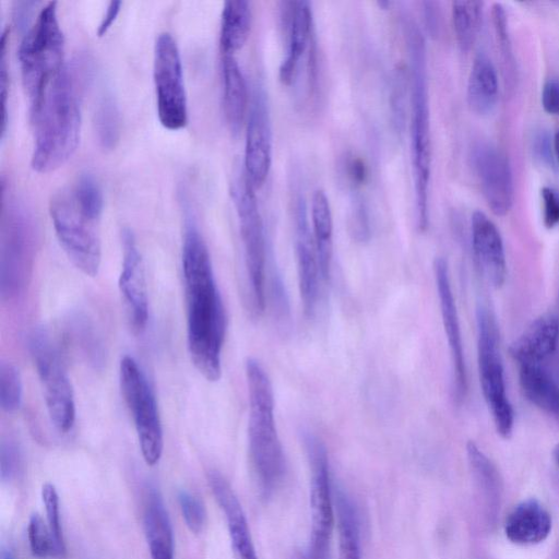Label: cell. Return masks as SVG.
<instances>
[{"label":"cell","instance_id":"obj_1","mask_svg":"<svg viewBox=\"0 0 559 559\" xmlns=\"http://www.w3.org/2000/svg\"><path fill=\"white\" fill-rule=\"evenodd\" d=\"M183 275L190 359L208 382L216 383L222 375L221 356L228 319L207 245L193 220L186 222Z\"/></svg>","mask_w":559,"mask_h":559},{"label":"cell","instance_id":"obj_2","mask_svg":"<svg viewBox=\"0 0 559 559\" xmlns=\"http://www.w3.org/2000/svg\"><path fill=\"white\" fill-rule=\"evenodd\" d=\"M79 90L76 74L65 66L42 97L31 104L34 171L54 172L74 156L81 133Z\"/></svg>","mask_w":559,"mask_h":559},{"label":"cell","instance_id":"obj_3","mask_svg":"<svg viewBox=\"0 0 559 559\" xmlns=\"http://www.w3.org/2000/svg\"><path fill=\"white\" fill-rule=\"evenodd\" d=\"M245 374L249 400V454L261 493L268 497L278 489L287 472V459L275 420V394L270 377L259 361L247 359Z\"/></svg>","mask_w":559,"mask_h":559},{"label":"cell","instance_id":"obj_4","mask_svg":"<svg viewBox=\"0 0 559 559\" xmlns=\"http://www.w3.org/2000/svg\"><path fill=\"white\" fill-rule=\"evenodd\" d=\"M411 69V156L418 211V227L426 231L428 196L432 172L430 91H428L427 51L423 33L410 19L404 21Z\"/></svg>","mask_w":559,"mask_h":559},{"label":"cell","instance_id":"obj_5","mask_svg":"<svg viewBox=\"0 0 559 559\" xmlns=\"http://www.w3.org/2000/svg\"><path fill=\"white\" fill-rule=\"evenodd\" d=\"M38 225L23 202L3 188L0 292L14 300L25 291L38 247Z\"/></svg>","mask_w":559,"mask_h":559},{"label":"cell","instance_id":"obj_6","mask_svg":"<svg viewBox=\"0 0 559 559\" xmlns=\"http://www.w3.org/2000/svg\"><path fill=\"white\" fill-rule=\"evenodd\" d=\"M65 39L57 3L45 5L23 38L19 62L23 86L31 104L37 102L64 65Z\"/></svg>","mask_w":559,"mask_h":559},{"label":"cell","instance_id":"obj_7","mask_svg":"<svg viewBox=\"0 0 559 559\" xmlns=\"http://www.w3.org/2000/svg\"><path fill=\"white\" fill-rule=\"evenodd\" d=\"M477 323L478 362L483 396L491 410L497 433L508 439L514 432L515 412L507 395L499 329L489 306L479 304Z\"/></svg>","mask_w":559,"mask_h":559},{"label":"cell","instance_id":"obj_8","mask_svg":"<svg viewBox=\"0 0 559 559\" xmlns=\"http://www.w3.org/2000/svg\"><path fill=\"white\" fill-rule=\"evenodd\" d=\"M231 195L240 222L252 312L259 316L266 306V236L255 188L245 172L233 181Z\"/></svg>","mask_w":559,"mask_h":559},{"label":"cell","instance_id":"obj_9","mask_svg":"<svg viewBox=\"0 0 559 559\" xmlns=\"http://www.w3.org/2000/svg\"><path fill=\"white\" fill-rule=\"evenodd\" d=\"M50 213L59 244L71 263L83 275L98 276L102 248L97 223L83 214L73 193L66 190L52 197Z\"/></svg>","mask_w":559,"mask_h":559},{"label":"cell","instance_id":"obj_10","mask_svg":"<svg viewBox=\"0 0 559 559\" xmlns=\"http://www.w3.org/2000/svg\"><path fill=\"white\" fill-rule=\"evenodd\" d=\"M31 356L44 389L47 412L58 432L73 430L76 422V402L73 386L49 331H34L30 340Z\"/></svg>","mask_w":559,"mask_h":559},{"label":"cell","instance_id":"obj_11","mask_svg":"<svg viewBox=\"0 0 559 559\" xmlns=\"http://www.w3.org/2000/svg\"><path fill=\"white\" fill-rule=\"evenodd\" d=\"M120 383L135 423L142 457L148 466H156L164 447L158 404L144 371L132 356L126 355L121 361Z\"/></svg>","mask_w":559,"mask_h":559},{"label":"cell","instance_id":"obj_12","mask_svg":"<svg viewBox=\"0 0 559 559\" xmlns=\"http://www.w3.org/2000/svg\"><path fill=\"white\" fill-rule=\"evenodd\" d=\"M153 78L160 123L169 130L183 129L188 123L183 64L177 43L168 32L161 33L156 42Z\"/></svg>","mask_w":559,"mask_h":559},{"label":"cell","instance_id":"obj_13","mask_svg":"<svg viewBox=\"0 0 559 559\" xmlns=\"http://www.w3.org/2000/svg\"><path fill=\"white\" fill-rule=\"evenodd\" d=\"M304 445L312 469V544L307 559H327L333 525L335 495L332 493L326 446L311 433L304 435Z\"/></svg>","mask_w":559,"mask_h":559},{"label":"cell","instance_id":"obj_14","mask_svg":"<svg viewBox=\"0 0 559 559\" xmlns=\"http://www.w3.org/2000/svg\"><path fill=\"white\" fill-rule=\"evenodd\" d=\"M472 164L487 206L497 217H505L514 206L513 172L506 154L489 142L472 150Z\"/></svg>","mask_w":559,"mask_h":559},{"label":"cell","instance_id":"obj_15","mask_svg":"<svg viewBox=\"0 0 559 559\" xmlns=\"http://www.w3.org/2000/svg\"><path fill=\"white\" fill-rule=\"evenodd\" d=\"M272 164V135L264 92L256 91L246 126L245 174L255 189L265 184Z\"/></svg>","mask_w":559,"mask_h":559},{"label":"cell","instance_id":"obj_16","mask_svg":"<svg viewBox=\"0 0 559 559\" xmlns=\"http://www.w3.org/2000/svg\"><path fill=\"white\" fill-rule=\"evenodd\" d=\"M123 266L120 291L127 307L130 326L137 335L146 330L149 320V299L144 259L134 233L125 229L122 234Z\"/></svg>","mask_w":559,"mask_h":559},{"label":"cell","instance_id":"obj_17","mask_svg":"<svg viewBox=\"0 0 559 559\" xmlns=\"http://www.w3.org/2000/svg\"><path fill=\"white\" fill-rule=\"evenodd\" d=\"M434 271L440 312L453 359L455 395L457 400H462L465 399L468 390L467 365L456 300L451 289L448 261L444 257L436 258Z\"/></svg>","mask_w":559,"mask_h":559},{"label":"cell","instance_id":"obj_18","mask_svg":"<svg viewBox=\"0 0 559 559\" xmlns=\"http://www.w3.org/2000/svg\"><path fill=\"white\" fill-rule=\"evenodd\" d=\"M295 254L297 273L304 312L312 317L319 300L321 273L318 264L314 235L309 230L307 207L302 196L297 197L294 207Z\"/></svg>","mask_w":559,"mask_h":559},{"label":"cell","instance_id":"obj_19","mask_svg":"<svg viewBox=\"0 0 559 559\" xmlns=\"http://www.w3.org/2000/svg\"><path fill=\"white\" fill-rule=\"evenodd\" d=\"M472 249L483 278L494 288H501L507 277L504 241L496 224L482 211L471 220Z\"/></svg>","mask_w":559,"mask_h":559},{"label":"cell","instance_id":"obj_20","mask_svg":"<svg viewBox=\"0 0 559 559\" xmlns=\"http://www.w3.org/2000/svg\"><path fill=\"white\" fill-rule=\"evenodd\" d=\"M208 480L212 493L227 518L235 558L258 559L244 509L232 486L217 471L210 472Z\"/></svg>","mask_w":559,"mask_h":559},{"label":"cell","instance_id":"obj_21","mask_svg":"<svg viewBox=\"0 0 559 559\" xmlns=\"http://www.w3.org/2000/svg\"><path fill=\"white\" fill-rule=\"evenodd\" d=\"M559 342V319L545 314L527 327L510 344L509 354L519 365H543L556 352Z\"/></svg>","mask_w":559,"mask_h":559},{"label":"cell","instance_id":"obj_22","mask_svg":"<svg viewBox=\"0 0 559 559\" xmlns=\"http://www.w3.org/2000/svg\"><path fill=\"white\" fill-rule=\"evenodd\" d=\"M552 516L535 498L526 499L510 511L505 521L506 538L517 545H537L551 534Z\"/></svg>","mask_w":559,"mask_h":559},{"label":"cell","instance_id":"obj_23","mask_svg":"<svg viewBox=\"0 0 559 559\" xmlns=\"http://www.w3.org/2000/svg\"><path fill=\"white\" fill-rule=\"evenodd\" d=\"M313 11L308 2L293 3L290 23V39L287 56H285L279 70V77L284 85H291L297 67L307 50L312 49L313 41Z\"/></svg>","mask_w":559,"mask_h":559},{"label":"cell","instance_id":"obj_24","mask_svg":"<svg viewBox=\"0 0 559 559\" xmlns=\"http://www.w3.org/2000/svg\"><path fill=\"white\" fill-rule=\"evenodd\" d=\"M223 110L233 134H239L248 110V89L239 62L234 55L222 54Z\"/></svg>","mask_w":559,"mask_h":559},{"label":"cell","instance_id":"obj_25","mask_svg":"<svg viewBox=\"0 0 559 559\" xmlns=\"http://www.w3.org/2000/svg\"><path fill=\"white\" fill-rule=\"evenodd\" d=\"M144 518L151 558L174 559L172 523L162 495L156 487L148 490Z\"/></svg>","mask_w":559,"mask_h":559},{"label":"cell","instance_id":"obj_26","mask_svg":"<svg viewBox=\"0 0 559 559\" xmlns=\"http://www.w3.org/2000/svg\"><path fill=\"white\" fill-rule=\"evenodd\" d=\"M467 457L473 478L483 498L486 518L490 522H494L502 505L503 479L501 473L494 462L472 440L467 444Z\"/></svg>","mask_w":559,"mask_h":559},{"label":"cell","instance_id":"obj_27","mask_svg":"<svg viewBox=\"0 0 559 559\" xmlns=\"http://www.w3.org/2000/svg\"><path fill=\"white\" fill-rule=\"evenodd\" d=\"M499 80L496 67L489 55L475 56L467 87V100L471 111L479 115L491 113L497 104Z\"/></svg>","mask_w":559,"mask_h":559},{"label":"cell","instance_id":"obj_28","mask_svg":"<svg viewBox=\"0 0 559 559\" xmlns=\"http://www.w3.org/2000/svg\"><path fill=\"white\" fill-rule=\"evenodd\" d=\"M312 224L321 279L330 280L333 253V219L329 198L323 189L312 197Z\"/></svg>","mask_w":559,"mask_h":559},{"label":"cell","instance_id":"obj_29","mask_svg":"<svg viewBox=\"0 0 559 559\" xmlns=\"http://www.w3.org/2000/svg\"><path fill=\"white\" fill-rule=\"evenodd\" d=\"M252 29L251 4L246 0L224 3L221 19L220 44L222 54L234 55L243 49Z\"/></svg>","mask_w":559,"mask_h":559},{"label":"cell","instance_id":"obj_30","mask_svg":"<svg viewBox=\"0 0 559 559\" xmlns=\"http://www.w3.org/2000/svg\"><path fill=\"white\" fill-rule=\"evenodd\" d=\"M519 383L523 396L535 407L559 413V387L543 365H520Z\"/></svg>","mask_w":559,"mask_h":559},{"label":"cell","instance_id":"obj_31","mask_svg":"<svg viewBox=\"0 0 559 559\" xmlns=\"http://www.w3.org/2000/svg\"><path fill=\"white\" fill-rule=\"evenodd\" d=\"M335 508L339 531V559H362L358 507L347 492L338 489L335 492Z\"/></svg>","mask_w":559,"mask_h":559},{"label":"cell","instance_id":"obj_32","mask_svg":"<svg viewBox=\"0 0 559 559\" xmlns=\"http://www.w3.org/2000/svg\"><path fill=\"white\" fill-rule=\"evenodd\" d=\"M94 130L100 147L105 151L114 150L122 135L120 107L112 94L106 93L94 113Z\"/></svg>","mask_w":559,"mask_h":559},{"label":"cell","instance_id":"obj_33","mask_svg":"<svg viewBox=\"0 0 559 559\" xmlns=\"http://www.w3.org/2000/svg\"><path fill=\"white\" fill-rule=\"evenodd\" d=\"M483 19V3L455 2L453 23L457 43L462 52H469L477 42Z\"/></svg>","mask_w":559,"mask_h":559},{"label":"cell","instance_id":"obj_34","mask_svg":"<svg viewBox=\"0 0 559 559\" xmlns=\"http://www.w3.org/2000/svg\"><path fill=\"white\" fill-rule=\"evenodd\" d=\"M71 193L83 214L97 223L103 213L104 199L102 189L95 178L90 174L81 175Z\"/></svg>","mask_w":559,"mask_h":559},{"label":"cell","instance_id":"obj_35","mask_svg":"<svg viewBox=\"0 0 559 559\" xmlns=\"http://www.w3.org/2000/svg\"><path fill=\"white\" fill-rule=\"evenodd\" d=\"M22 398V378L17 366L3 361L0 363V407L6 413H16L21 408Z\"/></svg>","mask_w":559,"mask_h":559},{"label":"cell","instance_id":"obj_36","mask_svg":"<svg viewBox=\"0 0 559 559\" xmlns=\"http://www.w3.org/2000/svg\"><path fill=\"white\" fill-rule=\"evenodd\" d=\"M42 499L46 510L47 522H49V528L54 541L55 557L64 558L66 555V544L61 525V513H59V497L53 484L46 483L43 485Z\"/></svg>","mask_w":559,"mask_h":559},{"label":"cell","instance_id":"obj_37","mask_svg":"<svg viewBox=\"0 0 559 559\" xmlns=\"http://www.w3.org/2000/svg\"><path fill=\"white\" fill-rule=\"evenodd\" d=\"M30 549L33 556L45 559L55 557V547L49 526L39 514L31 516L28 527Z\"/></svg>","mask_w":559,"mask_h":559},{"label":"cell","instance_id":"obj_38","mask_svg":"<svg viewBox=\"0 0 559 559\" xmlns=\"http://www.w3.org/2000/svg\"><path fill=\"white\" fill-rule=\"evenodd\" d=\"M182 514L187 527L194 533H200L204 530L207 522V511L204 504L196 496L182 491L178 495Z\"/></svg>","mask_w":559,"mask_h":559},{"label":"cell","instance_id":"obj_39","mask_svg":"<svg viewBox=\"0 0 559 559\" xmlns=\"http://www.w3.org/2000/svg\"><path fill=\"white\" fill-rule=\"evenodd\" d=\"M21 451L13 439L3 440L0 447V474L4 481L13 480L21 468Z\"/></svg>","mask_w":559,"mask_h":559},{"label":"cell","instance_id":"obj_40","mask_svg":"<svg viewBox=\"0 0 559 559\" xmlns=\"http://www.w3.org/2000/svg\"><path fill=\"white\" fill-rule=\"evenodd\" d=\"M541 198L544 225L549 230L555 229L559 225V190L545 186Z\"/></svg>","mask_w":559,"mask_h":559},{"label":"cell","instance_id":"obj_41","mask_svg":"<svg viewBox=\"0 0 559 559\" xmlns=\"http://www.w3.org/2000/svg\"><path fill=\"white\" fill-rule=\"evenodd\" d=\"M0 51H2V57H0V61H2V63H0V88H2V105H3V136L6 133V127L8 124V111H7V106H8V94H9V76H8V70H7V61H6V56H7V33L5 32L3 34V38H2V49H0Z\"/></svg>","mask_w":559,"mask_h":559},{"label":"cell","instance_id":"obj_42","mask_svg":"<svg viewBox=\"0 0 559 559\" xmlns=\"http://www.w3.org/2000/svg\"><path fill=\"white\" fill-rule=\"evenodd\" d=\"M541 102L546 113L559 116V79L550 78L544 82Z\"/></svg>","mask_w":559,"mask_h":559},{"label":"cell","instance_id":"obj_43","mask_svg":"<svg viewBox=\"0 0 559 559\" xmlns=\"http://www.w3.org/2000/svg\"><path fill=\"white\" fill-rule=\"evenodd\" d=\"M122 5V2H112L110 3L109 7H107L105 16L102 18L98 29L99 37H103V35H105L107 31L111 29L116 18L121 13Z\"/></svg>","mask_w":559,"mask_h":559},{"label":"cell","instance_id":"obj_44","mask_svg":"<svg viewBox=\"0 0 559 559\" xmlns=\"http://www.w3.org/2000/svg\"><path fill=\"white\" fill-rule=\"evenodd\" d=\"M349 176L353 183L362 184L366 178V169L362 160L355 159L349 163Z\"/></svg>","mask_w":559,"mask_h":559},{"label":"cell","instance_id":"obj_45","mask_svg":"<svg viewBox=\"0 0 559 559\" xmlns=\"http://www.w3.org/2000/svg\"><path fill=\"white\" fill-rule=\"evenodd\" d=\"M435 6V3H424L426 25L432 33L438 29V14Z\"/></svg>","mask_w":559,"mask_h":559},{"label":"cell","instance_id":"obj_46","mask_svg":"<svg viewBox=\"0 0 559 559\" xmlns=\"http://www.w3.org/2000/svg\"><path fill=\"white\" fill-rule=\"evenodd\" d=\"M553 147H554L556 159L559 163V128L556 130V133L554 135Z\"/></svg>","mask_w":559,"mask_h":559},{"label":"cell","instance_id":"obj_47","mask_svg":"<svg viewBox=\"0 0 559 559\" xmlns=\"http://www.w3.org/2000/svg\"><path fill=\"white\" fill-rule=\"evenodd\" d=\"M553 456H554V459H555L556 465H557V466H558V468H559V444H558V445H556V447L554 448V453H553Z\"/></svg>","mask_w":559,"mask_h":559},{"label":"cell","instance_id":"obj_48","mask_svg":"<svg viewBox=\"0 0 559 559\" xmlns=\"http://www.w3.org/2000/svg\"><path fill=\"white\" fill-rule=\"evenodd\" d=\"M552 559H559V540L556 543L553 555H552Z\"/></svg>","mask_w":559,"mask_h":559},{"label":"cell","instance_id":"obj_49","mask_svg":"<svg viewBox=\"0 0 559 559\" xmlns=\"http://www.w3.org/2000/svg\"><path fill=\"white\" fill-rule=\"evenodd\" d=\"M6 559H11V558H6Z\"/></svg>","mask_w":559,"mask_h":559}]
</instances>
